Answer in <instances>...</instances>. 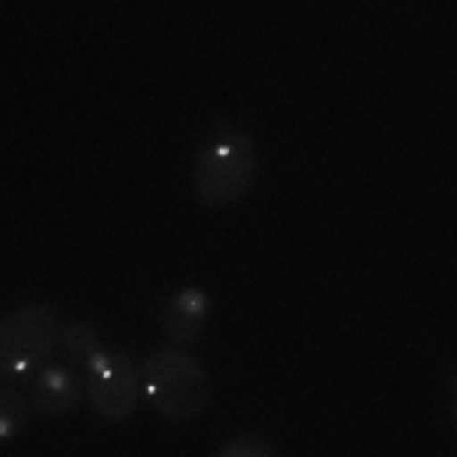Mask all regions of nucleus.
<instances>
[{
    "label": "nucleus",
    "mask_w": 457,
    "mask_h": 457,
    "mask_svg": "<svg viewBox=\"0 0 457 457\" xmlns=\"http://www.w3.org/2000/svg\"><path fill=\"white\" fill-rule=\"evenodd\" d=\"M260 177V146L247 131L220 122L198 146L193 162V193L208 208L241 202Z\"/></svg>",
    "instance_id": "nucleus-1"
},
{
    "label": "nucleus",
    "mask_w": 457,
    "mask_h": 457,
    "mask_svg": "<svg viewBox=\"0 0 457 457\" xmlns=\"http://www.w3.org/2000/svg\"><path fill=\"white\" fill-rule=\"evenodd\" d=\"M141 375L146 403L165 421H195L198 415L208 411L213 385L204 366L183 348L153 351L144 360Z\"/></svg>",
    "instance_id": "nucleus-2"
},
{
    "label": "nucleus",
    "mask_w": 457,
    "mask_h": 457,
    "mask_svg": "<svg viewBox=\"0 0 457 457\" xmlns=\"http://www.w3.org/2000/svg\"><path fill=\"white\" fill-rule=\"evenodd\" d=\"M62 323L46 302L12 308L0 323V370L6 385L28 378L58 351Z\"/></svg>",
    "instance_id": "nucleus-3"
},
{
    "label": "nucleus",
    "mask_w": 457,
    "mask_h": 457,
    "mask_svg": "<svg viewBox=\"0 0 457 457\" xmlns=\"http://www.w3.org/2000/svg\"><path fill=\"white\" fill-rule=\"evenodd\" d=\"M86 396L104 421H129L144 396L141 366L125 351H104L86 370Z\"/></svg>",
    "instance_id": "nucleus-4"
},
{
    "label": "nucleus",
    "mask_w": 457,
    "mask_h": 457,
    "mask_svg": "<svg viewBox=\"0 0 457 457\" xmlns=\"http://www.w3.org/2000/svg\"><path fill=\"white\" fill-rule=\"evenodd\" d=\"M213 312V302L202 287H180L174 296H168V302L162 305V333L174 348L183 345H193L198 336L204 333Z\"/></svg>",
    "instance_id": "nucleus-5"
},
{
    "label": "nucleus",
    "mask_w": 457,
    "mask_h": 457,
    "mask_svg": "<svg viewBox=\"0 0 457 457\" xmlns=\"http://www.w3.org/2000/svg\"><path fill=\"white\" fill-rule=\"evenodd\" d=\"M83 394L86 381L71 366H43L31 381V405L49 418H64L77 411Z\"/></svg>",
    "instance_id": "nucleus-6"
},
{
    "label": "nucleus",
    "mask_w": 457,
    "mask_h": 457,
    "mask_svg": "<svg viewBox=\"0 0 457 457\" xmlns=\"http://www.w3.org/2000/svg\"><path fill=\"white\" fill-rule=\"evenodd\" d=\"M104 351L107 348L101 345V338H98V333H95L92 323H86V320L62 323L55 353L64 360V366H71V370H88V366H92Z\"/></svg>",
    "instance_id": "nucleus-7"
},
{
    "label": "nucleus",
    "mask_w": 457,
    "mask_h": 457,
    "mask_svg": "<svg viewBox=\"0 0 457 457\" xmlns=\"http://www.w3.org/2000/svg\"><path fill=\"white\" fill-rule=\"evenodd\" d=\"M31 400H25L21 390L4 385V390H0V439L10 442L21 436V430L31 421Z\"/></svg>",
    "instance_id": "nucleus-8"
},
{
    "label": "nucleus",
    "mask_w": 457,
    "mask_h": 457,
    "mask_svg": "<svg viewBox=\"0 0 457 457\" xmlns=\"http://www.w3.org/2000/svg\"><path fill=\"white\" fill-rule=\"evenodd\" d=\"M217 457H278V452L265 436H235L220 448Z\"/></svg>",
    "instance_id": "nucleus-9"
},
{
    "label": "nucleus",
    "mask_w": 457,
    "mask_h": 457,
    "mask_svg": "<svg viewBox=\"0 0 457 457\" xmlns=\"http://www.w3.org/2000/svg\"><path fill=\"white\" fill-rule=\"evenodd\" d=\"M454 418H457V405H454Z\"/></svg>",
    "instance_id": "nucleus-10"
}]
</instances>
